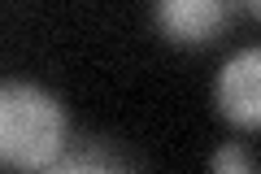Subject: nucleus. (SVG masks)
<instances>
[{"label":"nucleus","instance_id":"obj_6","mask_svg":"<svg viewBox=\"0 0 261 174\" xmlns=\"http://www.w3.org/2000/svg\"><path fill=\"white\" fill-rule=\"evenodd\" d=\"M235 5H240V9H248L252 18H257V9H261V0H235Z\"/></svg>","mask_w":261,"mask_h":174},{"label":"nucleus","instance_id":"obj_3","mask_svg":"<svg viewBox=\"0 0 261 174\" xmlns=\"http://www.w3.org/2000/svg\"><path fill=\"white\" fill-rule=\"evenodd\" d=\"M214 105L240 131L261 127V48L257 44L226 57V65L214 79Z\"/></svg>","mask_w":261,"mask_h":174},{"label":"nucleus","instance_id":"obj_4","mask_svg":"<svg viewBox=\"0 0 261 174\" xmlns=\"http://www.w3.org/2000/svg\"><path fill=\"white\" fill-rule=\"evenodd\" d=\"M126 165V157L109 153L105 144H83V148H61V157H57L48 170H65V174H74V170H122Z\"/></svg>","mask_w":261,"mask_h":174},{"label":"nucleus","instance_id":"obj_5","mask_svg":"<svg viewBox=\"0 0 261 174\" xmlns=\"http://www.w3.org/2000/svg\"><path fill=\"white\" fill-rule=\"evenodd\" d=\"M209 170H218V174H226V170L252 174V170H257V157H252L244 144H222L218 153H209Z\"/></svg>","mask_w":261,"mask_h":174},{"label":"nucleus","instance_id":"obj_1","mask_svg":"<svg viewBox=\"0 0 261 174\" xmlns=\"http://www.w3.org/2000/svg\"><path fill=\"white\" fill-rule=\"evenodd\" d=\"M70 144L65 109L53 92L27 79L0 83V165L13 170H44Z\"/></svg>","mask_w":261,"mask_h":174},{"label":"nucleus","instance_id":"obj_2","mask_svg":"<svg viewBox=\"0 0 261 174\" xmlns=\"http://www.w3.org/2000/svg\"><path fill=\"white\" fill-rule=\"evenodd\" d=\"M231 13H235V0H152L157 31L170 44H183V48L218 44L231 27Z\"/></svg>","mask_w":261,"mask_h":174}]
</instances>
